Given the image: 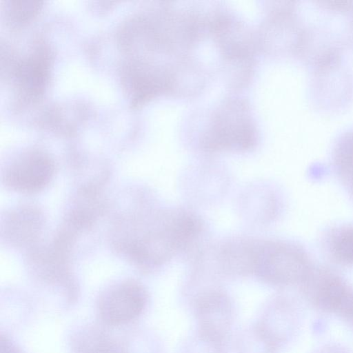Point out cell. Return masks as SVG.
Masks as SVG:
<instances>
[{"label":"cell","instance_id":"obj_7","mask_svg":"<svg viewBox=\"0 0 353 353\" xmlns=\"http://www.w3.org/2000/svg\"><path fill=\"white\" fill-rule=\"evenodd\" d=\"M2 233L6 240L16 245H26L35 241L43 228V217L36 208L25 206L8 212L4 219Z\"/></svg>","mask_w":353,"mask_h":353},{"label":"cell","instance_id":"obj_9","mask_svg":"<svg viewBox=\"0 0 353 353\" xmlns=\"http://www.w3.org/2000/svg\"><path fill=\"white\" fill-rule=\"evenodd\" d=\"M70 343L72 353H125V347L117 339L95 326L79 330Z\"/></svg>","mask_w":353,"mask_h":353},{"label":"cell","instance_id":"obj_13","mask_svg":"<svg viewBox=\"0 0 353 353\" xmlns=\"http://www.w3.org/2000/svg\"><path fill=\"white\" fill-rule=\"evenodd\" d=\"M228 345L205 339L193 332L183 342L179 353H227Z\"/></svg>","mask_w":353,"mask_h":353},{"label":"cell","instance_id":"obj_12","mask_svg":"<svg viewBox=\"0 0 353 353\" xmlns=\"http://www.w3.org/2000/svg\"><path fill=\"white\" fill-rule=\"evenodd\" d=\"M236 353H276L250 325L238 336L236 341Z\"/></svg>","mask_w":353,"mask_h":353},{"label":"cell","instance_id":"obj_4","mask_svg":"<svg viewBox=\"0 0 353 353\" xmlns=\"http://www.w3.org/2000/svg\"><path fill=\"white\" fill-rule=\"evenodd\" d=\"M301 283L316 309L336 315L353 325V288L341 277L326 270L312 269Z\"/></svg>","mask_w":353,"mask_h":353},{"label":"cell","instance_id":"obj_14","mask_svg":"<svg viewBox=\"0 0 353 353\" xmlns=\"http://www.w3.org/2000/svg\"><path fill=\"white\" fill-rule=\"evenodd\" d=\"M1 353H21L16 345L6 336H1Z\"/></svg>","mask_w":353,"mask_h":353},{"label":"cell","instance_id":"obj_15","mask_svg":"<svg viewBox=\"0 0 353 353\" xmlns=\"http://www.w3.org/2000/svg\"><path fill=\"white\" fill-rule=\"evenodd\" d=\"M317 353H347L343 348L336 345H326Z\"/></svg>","mask_w":353,"mask_h":353},{"label":"cell","instance_id":"obj_6","mask_svg":"<svg viewBox=\"0 0 353 353\" xmlns=\"http://www.w3.org/2000/svg\"><path fill=\"white\" fill-rule=\"evenodd\" d=\"M54 174V164L46 154L30 152L18 157L6 170L3 181L10 189L31 194L45 188Z\"/></svg>","mask_w":353,"mask_h":353},{"label":"cell","instance_id":"obj_11","mask_svg":"<svg viewBox=\"0 0 353 353\" xmlns=\"http://www.w3.org/2000/svg\"><path fill=\"white\" fill-rule=\"evenodd\" d=\"M350 135L338 145L334 159L338 173L350 190L353 188V134Z\"/></svg>","mask_w":353,"mask_h":353},{"label":"cell","instance_id":"obj_3","mask_svg":"<svg viewBox=\"0 0 353 353\" xmlns=\"http://www.w3.org/2000/svg\"><path fill=\"white\" fill-rule=\"evenodd\" d=\"M191 307L195 331L203 337L228 344L234 319V303L222 290H205L193 298Z\"/></svg>","mask_w":353,"mask_h":353},{"label":"cell","instance_id":"obj_8","mask_svg":"<svg viewBox=\"0 0 353 353\" xmlns=\"http://www.w3.org/2000/svg\"><path fill=\"white\" fill-rule=\"evenodd\" d=\"M254 240L239 239L226 243L219 258L223 272L231 276L252 274Z\"/></svg>","mask_w":353,"mask_h":353},{"label":"cell","instance_id":"obj_5","mask_svg":"<svg viewBox=\"0 0 353 353\" xmlns=\"http://www.w3.org/2000/svg\"><path fill=\"white\" fill-rule=\"evenodd\" d=\"M148 294L140 283L128 280L106 290L97 303L101 321L108 326H121L138 319L145 310Z\"/></svg>","mask_w":353,"mask_h":353},{"label":"cell","instance_id":"obj_10","mask_svg":"<svg viewBox=\"0 0 353 353\" xmlns=\"http://www.w3.org/2000/svg\"><path fill=\"white\" fill-rule=\"evenodd\" d=\"M329 251L339 263L353 265V225L337 228L329 239Z\"/></svg>","mask_w":353,"mask_h":353},{"label":"cell","instance_id":"obj_1","mask_svg":"<svg viewBox=\"0 0 353 353\" xmlns=\"http://www.w3.org/2000/svg\"><path fill=\"white\" fill-rule=\"evenodd\" d=\"M121 223V232L116 234L117 248L145 269L157 268L190 248L203 229L201 219L183 209L138 215Z\"/></svg>","mask_w":353,"mask_h":353},{"label":"cell","instance_id":"obj_2","mask_svg":"<svg viewBox=\"0 0 353 353\" xmlns=\"http://www.w3.org/2000/svg\"><path fill=\"white\" fill-rule=\"evenodd\" d=\"M312 270L305 252L290 243L256 241L253 272L269 285L286 286L302 283Z\"/></svg>","mask_w":353,"mask_h":353}]
</instances>
